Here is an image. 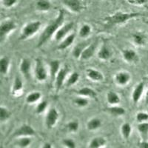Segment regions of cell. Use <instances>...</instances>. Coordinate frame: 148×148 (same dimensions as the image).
I'll list each match as a JSON object with an SVG mask.
<instances>
[{"label": "cell", "mask_w": 148, "mask_h": 148, "mask_svg": "<svg viewBox=\"0 0 148 148\" xmlns=\"http://www.w3.org/2000/svg\"><path fill=\"white\" fill-rule=\"evenodd\" d=\"M64 21V14L62 10H61L58 14V16L54 20L51 21L47 25L42 31V34L39 36V41H38V47H41L47 42L49 39H51L53 34H56L57 30L62 27L63 22Z\"/></svg>", "instance_id": "6da1fadb"}, {"label": "cell", "mask_w": 148, "mask_h": 148, "mask_svg": "<svg viewBox=\"0 0 148 148\" xmlns=\"http://www.w3.org/2000/svg\"><path fill=\"white\" fill-rule=\"evenodd\" d=\"M141 14L138 13H123V12H116L113 15L107 16L105 21L110 25H120V24L125 23L128 20L136 17H138Z\"/></svg>", "instance_id": "7a4b0ae2"}, {"label": "cell", "mask_w": 148, "mask_h": 148, "mask_svg": "<svg viewBox=\"0 0 148 148\" xmlns=\"http://www.w3.org/2000/svg\"><path fill=\"white\" fill-rule=\"evenodd\" d=\"M42 26V23L39 21H35V22H29L23 27L22 33L19 36L20 40H25L30 37L33 36L35 34H36L40 29Z\"/></svg>", "instance_id": "3957f363"}, {"label": "cell", "mask_w": 148, "mask_h": 148, "mask_svg": "<svg viewBox=\"0 0 148 148\" xmlns=\"http://www.w3.org/2000/svg\"><path fill=\"white\" fill-rule=\"evenodd\" d=\"M16 28V24L13 20H5L1 23L0 25V38L1 41H3L4 39L14 30Z\"/></svg>", "instance_id": "277c9868"}, {"label": "cell", "mask_w": 148, "mask_h": 148, "mask_svg": "<svg viewBox=\"0 0 148 148\" xmlns=\"http://www.w3.org/2000/svg\"><path fill=\"white\" fill-rule=\"evenodd\" d=\"M35 73L36 79L39 82H44L47 79V71L45 69V67L44 65V63L40 59H36L35 61Z\"/></svg>", "instance_id": "5b68a950"}, {"label": "cell", "mask_w": 148, "mask_h": 148, "mask_svg": "<svg viewBox=\"0 0 148 148\" xmlns=\"http://www.w3.org/2000/svg\"><path fill=\"white\" fill-rule=\"evenodd\" d=\"M59 112L56 108H52L49 110L45 116V125L48 129H52L57 123L59 119Z\"/></svg>", "instance_id": "8992f818"}, {"label": "cell", "mask_w": 148, "mask_h": 148, "mask_svg": "<svg viewBox=\"0 0 148 148\" xmlns=\"http://www.w3.org/2000/svg\"><path fill=\"white\" fill-rule=\"evenodd\" d=\"M36 134V131L34 128L28 125H23L14 131V137H24V136H34Z\"/></svg>", "instance_id": "52a82bcc"}, {"label": "cell", "mask_w": 148, "mask_h": 148, "mask_svg": "<svg viewBox=\"0 0 148 148\" xmlns=\"http://www.w3.org/2000/svg\"><path fill=\"white\" fill-rule=\"evenodd\" d=\"M68 72H69V68L67 66H64L59 70L55 79V86L56 91L60 90V89L63 86Z\"/></svg>", "instance_id": "ba28073f"}, {"label": "cell", "mask_w": 148, "mask_h": 148, "mask_svg": "<svg viewBox=\"0 0 148 148\" xmlns=\"http://www.w3.org/2000/svg\"><path fill=\"white\" fill-rule=\"evenodd\" d=\"M63 5L73 13L79 14L82 10L83 6L80 0H62Z\"/></svg>", "instance_id": "9c48e42d"}, {"label": "cell", "mask_w": 148, "mask_h": 148, "mask_svg": "<svg viewBox=\"0 0 148 148\" xmlns=\"http://www.w3.org/2000/svg\"><path fill=\"white\" fill-rule=\"evenodd\" d=\"M123 59L127 63H137L139 60L138 55L133 49H125L122 51Z\"/></svg>", "instance_id": "30bf717a"}, {"label": "cell", "mask_w": 148, "mask_h": 148, "mask_svg": "<svg viewBox=\"0 0 148 148\" xmlns=\"http://www.w3.org/2000/svg\"><path fill=\"white\" fill-rule=\"evenodd\" d=\"M73 27H74L73 22H69V23L66 24L65 25L61 27L55 34L56 41L59 42V41L64 39L66 36L68 34V33L73 29Z\"/></svg>", "instance_id": "8fae6325"}, {"label": "cell", "mask_w": 148, "mask_h": 148, "mask_svg": "<svg viewBox=\"0 0 148 148\" xmlns=\"http://www.w3.org/2000/svg\"><path fill=\"white\" fill-rule=\"evenodd\" d=\"M115 82L118 85L125 86L131 80L130 74L126 71H121L116 74L115 76Z\"/></svg>", "instance_id": "7c38bea8"}, {"label": "cell", "mask_w": 148, "mask_h": 148, "mask_svg": "<svg viewBox=\"0 0 148 148\" xmlns=\"http://www.w3.org/2000/svg\"><path fill=\"white\" fill-rule=\"evenodd\" d=\"M23 91V82L19 76H16L14 79V84L12 86L11 94L14 97H19L22 94Z\"/></svg>", "instance_id": "4fadbf2b"}, {"label": "cell", "mask_w": 148, "mask_h": 148, "mask_svg": "<svg viewBox=\"0 0 148 148\" xmlns=\"http://www.w3.org/2000/svg\"><path fill=\"white\" fill-rule=\"evenodd\" d=\"M97 42H93V43L90 44L84 50V51L82 53L80 59L83 61L88 60V59H91L93 56V55H94L95 52H96V50L97 48Z\"/></svg>", "instance_id": "5bb4252c"}, {"label": "cell", "mask_w": 148, "mask_h": 148, "mask_svg": "<svg viewBox=\"0 0 148 148\" xmlns=\"http://www.w3.org/2000/svg\"><path fill=\"white\" fill-rule=\"evenodd\" d=\"M144 89H145V84L144 82H140L136 86V88L132 92V100L135 104H137L141 99V96L143 94Z\"/></svg>", "instance_id": "9a60e30c"}, {"label": "cell", "mask_w": 148, "mask_h": 148, "mask_svg": "<svg viewBox=\"0 0 148 148\" xmlns=\"http://www.w3.org/2000/svg\"><path fill=\"white\" fill-rule=\"evenodd\" d=\"M50 67V77H51V83L55 82L56 75L59 73L60 68V62L59 60H52L49 62Z\"/></svg>", "instance_id": "2e32d148"}, {"label": "cell", "mask_w": 148, "mask_h": 148, "mask_svg": "<svg viewBox=\"0 0 148 148\" xmlns=\"http://www.w3.org/2000/svg\"><path fill=\"white\" fill-rule=\"evenodd\" d=\"M86 75H87V77L90 79L91 81L102 82L104 80L103 74L97 70L88 68L86 70Z\"/></svg>", "instance_id": "e0dca14e"}, {"label": "cell", "mask_w": 148, "mask_h": 148, "mask_svg": "<svg viewBox=\"0 0 148 148\" xmlns=\"http://www.w3.org/2000/svg\"><path fill=\"white\" fill-rule=\"evenodd\" d=\"M90 44L89 41H84V42H81L78 43L75 47L73 49V56H74L75 59H79L81 57L82 53L84 51V49L88 47Z\"/></svg>", "instance_id": "ac0fdd59"}, {"label": "cell", "mask_w": 148, "mask_h": 148, "mask_svg": "<svg viewBox=\"0 0 148 148\" xmlns=\"http://www.w3.org/2000/svg\"><path fill=\"white\" fill-rule=\"evenodd\" d=\"M98 58L100 60L107 61L110 59L112 56V52H111L110 49L108 47V46L106 44H104L101 46V49H100L99 52L97 53Z\"/></svg>", "instance_id": "d6986e66"}, {"label": "cell", "mask_w": 148, "mask_h": 148, "mask_svg": "<svg viewBox=\"0 0 148 148\" xmlns=\"http://www.w3.org/2000/svg\"><path fill=\"white\" fill-rule=\"evenodd\" d=\"M30 69H31V62L28 59H23L19 65L20 72L26 78L30 77Z\"/></svg>", "instance_id": "ffe728a7"}, {"label": "cell", "mask_w": 148, "mask_h": 148, "mask_svg": "<svg viewBox=\"0 0 148 148\" xmlns=\"http://www.w3.org/2000/svg\"><path fill=\"white\" fill-rule=\"evenodd\" d=\"M75 39H76V35H75V34H69V35L67 36L61 42V43L58 46V49L61 50V51H63V50H65V49L68 48L71 45H73V43L75 41Z\"/></svg>", "instance_id": "44dd1931"}, {"label": "cell", "mask_w": 148, "mask_h": 148, "mask_svg": "<svg viewBox=\"0 0 148 148\" xmlns=\"http://www.w3.org/2000/svg\"><path fill=\"white\" fill-rule=\"evenodd\" d=\"M78 94L80 96H83V97H89L92 98V99H94L97 96L96 94V92L92 90V88H88V87H84V88H81L79 89L77 92Z\"/></svg>", "instance_id": "7402d4cb"}, {"label": "cell", "mask_w": 148, "mask_h": 148, "mask_svg": "<svg viewBox=\"0 0 148 148\" xmlns=\"http://www.w3.org/2000/svg\"><path fill=\"white\" fill-rule=\"evenodd\" d=\"M10 67V59L8 56H3L0 59V73L5 76L7 75Z\"/></svg>", "instance_id": "603a6c76"}, {"label": "cell", "mask_w": 148, "mask_h": 148, "mask_svg": "<svg viewBox=\"0 0 148 148\" xmlns=\"http://www.w3.org/2000/svg\"><path fill=\"white\" fill-rule=\"evenodd\" d=\"M107 101L110 105H116L121 101L120 96L114 91H109L107 94Z\"/></svg>", "instance_id": "cb8c5ba5"}, {"label": "cell", "mask_w": 148, "mask_h": 148, "mask_svg": "<svg viewBox=\"0 0 148 148\" xmlns=\"http://www.w3.org/2000/svg\"><path fill=\"white\" fill-rule=\"evenodd\" d=\"M107 141L103 137H96L90 141L89 144L90 148H100L106 145Z\"/></svg>", "instance_id": "d4e9b609"}, {"label": "cell", "mask_w": 148, "mask_h": 148, "mask_svg": "<svg viewBox=\"0 0 148 148\" xmlns=\"http://www.w3.org/2000/svg\"><path fill=\"white\" fill-rule=\"evenodd\" d=\"M101 127V121L98 118H92L90 119L87 123V128L88 130L93 131L99 129Z\"/></svg>", "instance_id": "484cf974"}, {"label": "cell", "mask_w": 148, "mask_h": 148, "mask_svg": "<svg viewBox=\"0 0 148 148\" xmlns=\"http://www.w3.org/2000/svg\"><path fill=\"white\" fill-rule=\"evenodd\" d=\"M133 40L135 44L138 46L145 45L146 43V36L145 34H141V33L137 32L135 33L133 35Z\"/></svg>", "instance_id": "4316f807"}, {"label": "cell", "mask_w": 148, "mask_h": 148, "mask_svg": "<svg viewBox=\"0 0 148 148\" xmlns=\"http://www.w3.org/2000/svg\"><path fill=\"white\" fill-rule=\"evenodd\" d=\"M107 110L113 116H121L125 115L126 113L125 108L119 106H116V105H113L110 108H108Z\"/></svg>", "instance_id": "83f0119b"}, {"label": "cell", "mask_w": 148, "mask_h": 148, "mask_svg": "<svg viewBox=\"0 0 148 148\" xmlns=\"http://www.w3.org/2000/svg\"><path fill=\"white\" fill-rule=\"evenodd\" d=\"M36 8L39 11H47L51 9V4L48 0H39L36 2Z\"/></svg>", "instance_id": "f1b7e54d"}, {"label": "cell", "mask_w": 148, "mask_h": 148, "mask_svg": "<svg viewBox=\"0 0 148 148\" xmlns=\"http://www.w3.org/2000/svg\"><path fill=\"white\" fill-rule=\"evenodd\" d=\"M132 133V127L129 123H125L121 127V133L125 139H128Z\"/></svg>", "instance_id": "f546056e"}, {"label": "cell", "mask_w": 148, "mask_h": 148, "mask_svg": "<svg viewBox=\"0 0 148 148\" xmlns=\"http://www.w3.org/2000/svg\"><path fill=\"white\" fill-rule=\"evenodd\" d=\"M42 97V94L41 92H30V94H28L26 97V102L29 104H34V103L37 102Z\"/></svg>", "instance_id": "4dcf8cb0"}, {"label": "cell", "mask_w": 148, "mask_h": 148, "mask_svg": "<svg viewBox=\"0 0 148 148\" xmlns=\"http://www.w3.org/2000/svg\"><path fill=\"white\" fill-rule=\"evenodd\" d=\"M91 33V27L88 25V24H84L80 27L79 31V36L81 38H83V39H85Z\"/></svg>", "instance_id": "1f68e13d"}, {"label": "cell", "mask_w": 148, "mask_h": 148, "mask_svg": "<svg viewBox=\"0 0 148 148\" xmlns=\"http://www.w3.org/2000/svg\"><path fill=\"white\" fill-rule=\"evenodd\" d=\"M79 77L80 76L77 72H73L66 82V86L71 87V86L75 84L79 80Z\"/></svg>", "instance_id": "d6a6232c"}, {"label": "cell", "mask_w": 148, "mask_h": 148, "mask_svg": "<svg viewBox=\"0 0 148 148\" xmlns=\"http://www.w3.org/2000/svg\"><path fill=\"white\" fill-rule=\"evenodd\" d=\"M10 112L6 108L3 106L0 107V121L5 122L10 117Z\"/></svg>", "instance_id": "836d02e7"}, {"label": "cell", "mask_w": 148, "mask_h": 148, "mask_svg": "<svg viewBox=\"0 0 148 148\" xmlns=\"http://www.w3.org/2000/svg\"><path fill=\"white\" fill-rule=\"evenodd\" d=\"M138 132L140 133V134L144 137H146L148 134V122L146 121H144V122H140L138 123Z\"/></svg>", "instance_id": "e575fe53"}, {"label": "cell", "mask_w": 148, "mask_h": 148, "mask_svg": "<svg viewBox=\"0 0 148 148\" xmlns=\"http://www.w3.org/2000/svg\"><path fill=\"white\" fill-rule=\"evenodd\" d=\"M30 144H31V138L29 136L20 137V138L17 141L18 146L22 148L27 147Z\"/></svg>", "instance_id": "d590c367"}, {"label": "cell", "mask_w": 148, "mask_h": 148, "mask_svg": "<svg viewBox=\"0 0 148 148\" xmlns=\"http://www.w3.org/2000/svg\"><path fill=\"white\" fill-rule=\"evenodd\" d=\"M74 103L79 108H84V107L88 106L89 104V101L87 98L81 96V97L76 98V99L74 100Z\"/></svg>", "instance_id": "8d00e7d4"}, {"label": "cell", "mask_w": 148, "mask_h": 148, "mask_svg": "<svg viewBox=\"0 0 148 148\" xmlns=\"http://www.w3.org/2000/svg\"><path fill=\"white\" fill-rule=\"evenodd\" d=\"M67 130L71 133H76L79 130V123L78 121H71L67 125Z\"/></svg>", "instance_id": "74e56055"}, {"label": "cell", "mask_w": 148, "mask_h": 148, "mask_svg": "<svg viewBox=\"0 0 148 148\" xmlns=\"http://www.w3.org/2000/svg\"><path fill=\"white\" fill-rule=\"evenodd\" d=\"M47 107V102L46 101H41L39 104H38L36 108V112L37 114H41V113H44L45 110H46Z\"/></svg>", "instance_id": "f35d334b"}, {"label": "cell", "mask_w": 148, "mask_h": 148, "mask_svg": "<svg viewBox=\"0 0 148 148\" xmlns=\"http://www.w3.org/2000/svg\"><path fill=\"white\" fill-rule=\"evenodd\" d=\"M136 121L138 123L148 121V114L144 112H139L136 114Z\"/></svg>", "instance_id": "ab89813d"}, {"label": "cell", "mask_w": 148, "mask_h": 148, "mask_svg": "<svg viewBox=\"0 0 148 148\" xmlns=\"http://www.w3.org/2000/svg\"><path fill=\"white\" fill-rule=\"evenodd\" d=\"M63 145L68 148H76V145L75 141L71 138H64L62 141Z\"/></svg>", "instance_id": "60d3db41"}, {"label": "cell", "mask_w": 148, "mask_h": 148, "mask_svg": "<svg viewBox=\"0 0 148 148\" xmlns=\"http://www.w3.org/2000/svg\"><path fill=\"white\" fill-rule=\"evenodd\" d=\"M18 0H2V3L4 7L5 8H10L14 6L17 2Z\"/></svg>", "instance_id": "b9f144b4"}, {"label": "cell", "mask_w": 148, "mask_h": 148, "mask_svg": "<svg viewBox=\"0 0 148 148\" xmlns=\"http://www.w3.org/2000/svg\"><path fill=\"white\" fill-rule=\"evenodd\" d=\"M127 1L130 4H132V5H141L146 3L148 0H127Z\"/></svg>", "instance_id": "7bdbcfd3"}, {"label": "cell", "mask_w": 148, "mask_h": 148, "mask_svg": "<svg viewBox=\"0 0 148 148\" xmlns=\"http://www.w3.org/2000/svg\"><path fill=\"white\" fill-rule=\"evenodd\" d=\"M138 147L141 148H148V142L147 141H142L138 145Z\"/></svg>", "instance_id": "ee69618b"}, {"label": "cell", "mask_w": 148, "mask_h": 148, "mask_svg": "<svg viewBox=\"0 0 148 148\" xmlns=\"http://www.w3.org/2000/svg\"><path fill=\"white\" fill-rule=\"evenodd\" d=\"M43 148H52V145L50 143H45L44 144V145L42 146Z\"/></svg>", "instance_id": "f6af8a7d"}, {"label": "cell", "mask_w": 148, "mask_h": 148, "mask_svg": "<svg viewBox=\"0 0 148 148\" xmlns=\"http://www.w3.org/2000/svg\"><path fill=\"white\" fill-rule=\"evenodd\" d=\"M145 104L146 105H148V90H147L146 95H145Z\"/></svg>", "instance_id": "bcb514c9"}]
</instances>
